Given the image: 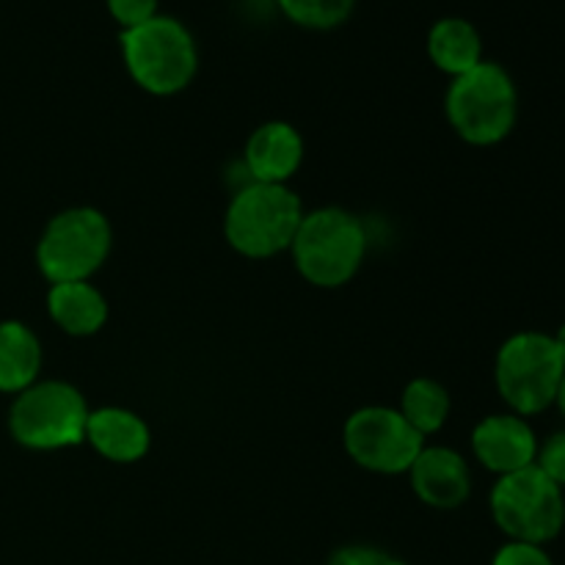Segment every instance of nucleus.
<instances>
[{
	"mask_svg": "<svg viewBox=\"0 0 565 565\" xmlns=\"http://www.w3.org/2000/svg\"><path fill=\"white\" fill-rule=\"evenodd\" d=\"M301 218V199L290 188L248 182L230 202L224 235L243 257L268 259L292 246Z\"/></svg>",
	"mask_w": 565,
	"mask_h": 565,
	"instance_id": "nucleus-4",
	"label": "nucleus"
},
{
	"mask_svg": "<svg viewBox=\"0 0 565 565\" xmlns=\"http://www.w3.org/2000/svg\"><path fill=\"white\" fill-rule=\"evenodd\" d=\"M296 268L309 285H348L359 274L367 254V232L362 221L342 207H320L303 213L296 241L290 246Z\"/></svg>",
	"mask_w": 565,
	"mask_h": 565,
	"instance_id": "nucleus-2",
	"label": "nucleus"
},
{
	"mask_svg": "<svg viewBox=\"0 0 565 565\" xmlns=\"http://www.w3.org/2000/svg\"><path fill=\"white\" fill-rule=\"evenodd\" d=\"M491 565H555L550 552L539 544H524V541H508L500 546Z\"/></svg>",
	"mask_w": 565,
	"mask_h": 565,
	"instance_id": "nucleus-21",
	"label": "nucleus"
},
{
	"mask_svg": "<svg viewBox=\"0 0 565 565\" xmlns=\"http://www.w3.org/2000/svg\"><path fill=\"white\" fill-rule=\"evenodd\" d=\"M303 160V138L287 121H268L257 127L246 143V171L252 182L287 185Z\"/></svg>",
	"mask_w": 565,
	"mask_h": 565,
	"instance_id": "nucleus-12",
	"label": "nucleus"
},
{
	"mask_svg": "<svg viewBox=\"0 0 565 565\" xmlns=\"http://www.w3.org/2000/svg\"><path fill=\"white\" fill-rule=\"evenodd\" d=\"M88 406L66 381H36L17 395L9 430L28 450H64L86 439Z\"/></svg>",
	"mask_w": 565,
	"mask_h": 565,
	"instance_id": "nucleus-7",
	"label": "nucleus"
},
{
	"mask_svg": "<svg viewBox=\"0 0 565 565\" xmlns=\"http://www.w3.org/2000/svg\"><path fill=\"white\" fill-rule=\"evenodd\" d=\"M535 467L557 483L561 489H565V430L561 434L550 436L544 447H539V456H535Z\"/></svg>",
	"mask_w": 565,
	"mask_h": 565,
	"instance_id": "nucleus-20",
	"label": "nucleus"
},
{
	"mask_svg": "<svg viewBox=\"0 0 565 565\" xmlns=\"http://www.w3.org/2000/svg\"><path fill=\"white\" fill-rule=\"evenodd\" d=\"M401 414L417 434L430 436L450 417V395L439 381L414 379L403 392Z\"/></svg>",
	"mask_w": 565,
	"mask_h": 565,
	"instance_id": "nucleus-17",
	"label": "nucleus"
},
{
	"mask_svg": "<svg viewBox=\"0 0 565 565\" xmlns=\"http://www.w3.org/2000/svg\"><path fill=\"white\" fill-rule=\"evenodd\" d=\"M428 55L436 70L458 77L483 61V36L463 17H441L428 31Z\"/></svg>",
	"mask_w": 565,
	"mask_h": 565,
	"instance_id": "nucleus-15",
	"label": "nucleus"
},
{
	"mask_svg": "<svg viewBox=\"0 0 565 565\" xmlns=\"http://www.w3.org/2000/svg\"><path fill=\"white\" fill-rule=\"evenodd\" d=\"M412 489L425 505L452 511L472 494V475L467 461L450 447H423L417 461L408 469Z\"/></svg>",
	"mask_w": 565,
	"mask_h": 565,
	"instance_id": "nucleus-11",
	"label": "nucleus"
},
{
	"mask_svg": "<svg viewBox=\"0 0 565 565\" xmlns=\"http://www.w3.org/2000/svg\"><path fill=\"white\" fill-rule=\"evenodd\" d=\"M42 370V342L20 320L0 323V392L20 395L36 384Z\"/></svg>",
	"mask_w": 565,
	"mask_h": 565,
	"instance_id": "nucleus-16",
	"label": "nucleus"
},
{
	"mask_svg": "<svg viewBox=\"0 0 565 565\" xmlns=\"http://www.w3.org/2000/svg\"><path fill=\"white\" fill-rule=\"evenodd\" d=\"M555 345H557V351H561V359H563V364H565V323L561 326V329H557Z\"/></svg>",
	"mask_w": 565,
	"mask_h": 565,
	"instance_id": "nucleus-23",
	"label": "nucleus"
},
{
	"mask_svg": "<svg viewBox=\"0 0 565 565\" xmlns=\"http://www.w3.org/2000/svg\"><path fill=\"white\" fill-rule=\"evenodd\" d=\"M121 58L143 92L171 97L191 86L199 70L193 33L174 17L158 14L136 28L121 31Z\"/></svg>",
	"mask_w": 565,
	"mask_h": 565,
	"instance_id": "nucleus-3",
	"label": "nucleus"
},
{
	"mask_svg": "<svg viewBox=\"0 0 565 565\" xmlns=\"http://www.w3.org/2000/svg\"><path fill=\"white\" fill-rule=\"evenodd\" d=\"M472 450L489 472L502 478L533 467L539 456V439L527 419L519 414H491L475 428Z\"/></svg>",
	"mask_w": 565,
	"mask_h": 565,
	"instance_id": "nucleus-10",
	"label": "nucleus"
},
{
	"mask_svg": "<svg viewBox=\"0 0 565 565\" xmlns=\"http://www.w3.org/2000/svg\"><path fill=\"white\" fill-rule=\"evenodd\" d=\"M445 110L452 130L467 143H475V147L500 143L516 127V83L505 66L483 58L475 70L452 77Z\"/></svg>",
	"mask_w": 565,
	"mask_h": 565,
	"instance_id": "nucleus-1",
	"label": "nucleus"
},
{
	"mask_svg": "<svg viewBox=\"0 0 565 565\" xmlns=\"http://www.w3.org/2000/svg\"><path fill=\"white\" fill-rule=\"evenodd\" d=\"M555 406L561 408V414H563V417H565V375H563V381H561V390H557Z\"/></svg>",
	"mask_w": 565,
	"mask_h": 565,
	"instance_id": "nucleus-24",
	"label": "nucleus"
},
{
	"mask_svg": "<svg viewBox=\"0 0 565 565\" xmlns=\"http://www.w3.org/2000/svg\"><path fill=\"white\" fill-rule=\"evenodd\" d=\"M47 312L66 334L92 337L108 320V301L88 281H64V285L50 287Z\"/></svg>",
	"mask_w": 565,
	"mask_h": 565,
	"instance_id": "nucleus-14",
	"label": "nucleus"
},
{
	"mask_svg": "<svg viewBox=\"0 0 565 565\" xmlns=\"http://www.w3.org/2000/svg\"><path fill=\"white\" fill-rule=\"evenodd\" d=\"M86 441L108 461L132 463L147 456L152 436L138 414L108 406L88 412Z\"/></svg>",
	"mask_w": 565,
	"mask_h": 565,
	"instance_id": "nucleus-13",
	"label": "nucleus"
},
{
	"mask_svg": "<svg viewBox=\"0 0 565 565\" xmlns=\"http://www.w3.org/2000/svg\"><path fill=\"white\" fill-rule=\"evenodd\" d=\"M281 14L309 31H331L353 14L356 0H276Z\"/></svg>",
	"mask_w": 565,
	"mask_h": 565,
	"instance_id": "nucleus-18",
	"label": "nucleus"
},
{
	"mask_svg": "<svg viewBox=\"0 0 565 565\" xmlns=\"http://www.w3.org/2000/svg\"><path fill=\"white\" fill-rule=\"evenodd\" d=\"M114 232L108 218L94 207H72L44 226L36 246V263L53 285L88 281L110 254Z\"/></svg>",
	"mask_w": 565,
	"mask_h": 565,
	"instance_id": "nucleus-8",
	"label": "nucleus"
},
{
	"mask_svg": "<svg viewBox=\"0 0 565 565\" xmlns=\"http://www.w3.org/2000/svg\"><path fill=\"white\" fill-rule=\"evenodd\" d=\"M491 516L511 541L546 546L565 527V497L539 467L502 475L491 489Z\"/></svg>",
	"mask_w": 565,
	"mask_h": 565,
	"instance_id": "nucleus-6",
	"label": "nucleus"
},
{
	"mask_svg": "<svg viewBox=\"0 0 565 565\" xmlns=\"http://www.w3.org/2000/svg\"><path fill=\"white\" fill-rule=\"evenodd\" d=\"M329 565H406V563L392 557L390 552L375 550V546L353 544V546H342V550H337L334 555L329 557Z\"/></svg>",
	"mask_w": 565,
	"mask_h": 565,
	"instance_id": "nucleus-22",
	"label": "nucleus"
},
{
	"mask_svg": "<svg viewBox=\"0 0 565 565\" xmlns=\"http://www.w3.org/2000/svg\"><path fill=\"white\" fill-rule=\"evenodd\" d=\"M105 6H108L110 17L121 25V31L141 25V22L160 14V0H105Z\"/></svg>",
	"mask_w": 565,
	"mask_h": 565,
	"instance_id": "nucleus-19",
	"label": "nucleus"
},
{
	"mask_svg": "<svg viewBox=\"0 0 565 565\" xmlns=\"http://www.w3.org/2000/svg\"><path fill=\"white\" fill-rule=\"evenodd\" d=\"M565 375L555 337L544 331H519L502 342L494 364V381L502 401L519 417H535L555 406Z\"/></svg>",
	"mask_w": 565,
	"mask_h": 565,
	"instance_id": "nucleus-5",
	"label": "nucleus"
},
{
	"mask_svg": "<svg viewBox=\"0 0 565 565\" xmlns=\"http://www.w3.org/2000/svg\"><path fill=\"white\" fill-rule=\"evenodd\" d=\"M342 441L359 467L379 475L408 472L425 447V436L417 434L401 412L386 406L353 412L342 430Z\"/></svg>",
	"mask_w": 565,
	"mask_h": 565,
	"instance_id": "nucleus-9",
	"label": "nucleus"
}]
</instances>
